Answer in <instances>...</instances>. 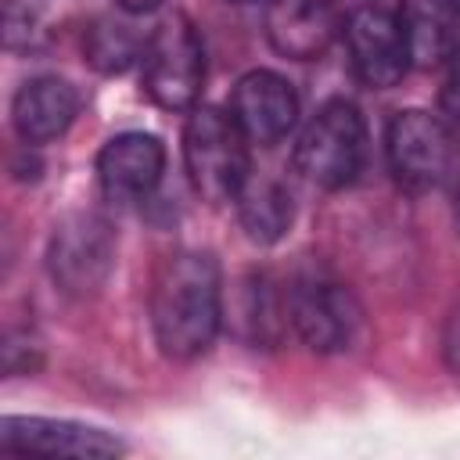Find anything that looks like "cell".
Instances as JSON below:
<instances>
[{
    "label": "cell",
    "mask_w": 460,
    "mask_h": 460,
    "mask_svg": "<svg viewBox=\"0 0 460 460\" xmlns=\"http://www.w3.org/2000/svg\"><path fill=\"white\" fill-rule=\"evenodd\" d=\"M61 0H4V47L14 54L43 50L54 36Z\"/></svg>",
    "instance_id": "ac0fdd59"
},
{
    "label": "cell",
    "mask_w": 460,
    "mask_h": 460,
    "mask_svg": "<svg viewBox=\"0 0 460 460\" xmlns=\"http://www.w3.org/2000/svg\"><path fill=\"white\" fill-rule=\"evenodd\" d=\"M234 4H255V0H234Z\"/></svg>",
    "instance_id": "7402d4cb"
},
{
    "label": "cell",
    "mask_w": 460,
    "mask_h": 460,
    "mask_svg": "<svg viewBox=\"0 0 460 460\" xmlns=\"http://www.w3.org/2000/svg\"><path fill=\"white\" fill-rule=\"evenodd\" d=\"M385 155L395 183L410 194H424L435 190L453 165V133L438 115L406 108L388 122Z\"/></svg>",
    "instance_id": "8992f818"
},
{
    "label": "cell",
    "mask_w": 460,
    "mask_h": 460,
    "mask_svg": "<svg viewBox=\"0 0 460 460\" xmlns=\"http://www.w3.org/2000/svg\"><path fill=\"white\" fill-rule=\"evenodd\" d=\"M147 40L151 36H144L129 18L101 14L83 32V54H86L90 68H97L104 75H119V72L133 68L137 61H144Z\"/></svg>",
    "instance_id": "2e32d148"
},
{
    "label": "cell",
    "mask_w": 460,
    "mask_h": 460,
    "mask_svg": "<svg viewBox=\"0 0 460 460\" xmlns=\"http://www.w3.org/2000/svg\"><path fill=\"white\" fill-rule=\"evenodd\" d=\"M288 320L313 352H341L359 327V305L349 288L327 277H302L288 291Z\"/></svg>",
    "instance_id": "52a82bcc"
},
{
    "label": "cell",
    "mask_w": 460,
    "mask_h": 460,
    "mask_svg": "<svg viewBox=\"0 0 460 460\" xmlns=\"http://www.w3.org/2000/svg\"><path fill=\"white\" fill-rule=\"evenodd\" d=\"M75 115H79V93L68 79L58 75H36L22 83L11 101V126L25 147H40L65 137Z\"/></svg>",
    "instance_id": "4fadbf2b"
},
{
    "label": "cell",
    "mask_w": 460,
    "mask_h": 460,
    "mask_svg": "<svg viewBox=\"0 0 460 460\" xmlns=\"http://www.w3.org/2000/svg\"><path fill=\"white\" fill-rule=\"evenodd\" d=\"M399 22L406 32L410 65L431 68L453 58L460 32H456V11L446 0H406Z\"/></svg>",
    "instance_id": "5bb4252c"
},
{
    "label": "cell",
    "mask_w": 460,
    "mask_h": 460,
    "mask_svg": "<svg viewBox=\"0 0 460 460\" xmlns=\"http://www.w3.org/2000/svg\"><path fill=\"white\" fill-rule=\"evenodd\" d=\"M446 4H449V7H453V11L460 14V0H446Z\"/></svg>",
    "instance_id": "44dd1931"
},
{
    "label": "cell",
    "mask_w": 460,
    "mask_h": 460,
    "mask_svg": "<svg viewBox=\"0 0 460 460\" xmlns=\"http://www.w3.org/2000/svg\"><path fill=\"white\" fill-rule=\"evenodd\" d=\"M288 316V298L277 295V284L266 273H255L241 284V305H237V323L248 341L255 345H277L280 327Z\"/></svg>",
    "instance_id": "e0dca14e"
},
{
    "label": "cell",
    "mask_w": 460,
    "mask_h": 460,
    "mask_svg": "<svg viewBox=\"0 0 460 460\" xmlns=\"http://www.w3.org/2000/svg\"><path fill=\"white\" fill-rule=\"evenodd\" d=\"M126 14H147V11H155L162 0H115Z\"/></svg>",
    "instance_id": "ffe728a7"
},
{
    "label": "cell",
    "mask_w": 460,
    "mask_h": 460,
    "mask_svg": "<svg viewBox=\"0 0 460 460\" xmlns=\"http://www.w3.org/2000/svg\"><path fill=\"white\" fill-rule=\"evenodd\" d=\"M205 86V43L187 14H169L144 50V93L165 111H190Z\"/></svg>",
    "instance_id": "5b68a950"
},
{
    "label": "cell",
    "mask_w": 460,
    "mask_h": 460,
    "mask_svg": "<svg viewBox=\"0 0 460 460\" xmlns=\"http://www.w3.org/2000/svg\"><path fill=\"white\" fill-rule=\"evenodd\" d=\"M183 169L190 187L208 205H226L244 187L248 165V137L237 129L234 115L212 104H194L183 122Z\"/></svg>",
    "instance_id": "7a4b0ae2"
},
{
    "label": "cell",
    "mask_w": 460,
    "mask_h": 460,
    "mask_svg": "<svg viewBox=\"0 0 460 460\" xmlns=\"http://www.w3.org/2000/svg\"><path fill=\"white\" fill-rule=\"evenodd\" d=\"M165 172V144L155 133H119L97 151V183L101 194L115 205L147 201Z\"/></svg>",
    "instance_id": "9c48e42d"
},
{
    "label": "cell",
    "mask_w": 460,
    "mask_h": 460,
    "mask_svg": "<svg viewBox=\"0 0 460 460\" xmlns=\"http://www.w3.org/2000/svg\"><path fill=\"white\" fill-rule=\"evenodd\" d=\"M223 323V277L212 252H172L151 284V331L169 359H198Z\"/></svg>",
    "instance_id": "6da1fadb"
},
{
    "label": "cell",
    "mask_w": 460,
    "mask_h": 460,
    "mask_svg": "<svg viewBox=\"0 0 460 460\" xmlns=\"http://www.w3.org/2000/svg\"><path fill=\"white\" fill-rule=\"evenodd\" d=\"M442 359H446V367L460 377V302L449 309L446 327H442Z\"/></svg>",
    "instance_id": "d6986e66"
},
{
    "label": "cell",
    "mask_w": 460,
    "mask_h": 460,
    "mask_svg": "<svg viewBox=\"0 0 460 460\" xmlns=\"http://www.w3.org/2000/svg\"><path fill=\"white\" fill-rule=\"evenodd\" d=\"M119 237L101 212H68L47 241V273L68 298L97 295L115 270Z\"/></svg>",
    "instance_id": "277c9868"
},
{
    "label": "cell",
    "mask_w": 460,
    "mask_h": 460,
    "mask_svg": "<svg viewBox=\"0 0 460 460\" xmlns=\"http://www.w3.org/2000/svg\"><path fill=\"white\" fill-rule=\"evenodd\" d=\"M230 115L248 144L273 147L291 133L298 119L295 86L270 68H252L230 90Z\"/></svg>",
    "instance_id": "30bf717a"
},
{
    "label": "cell",
    "mask_w": 460,
    "mask_h": 460,
    "mask_svg": "<svg viewBox=\"0 0 460 460\" xmlns=\"http://www.w3.org/2000/svg\"><path fill=\"white\" fill-rule=\"evenodd\" d=\"M367 155V126L352 101L334 97L316 108L295 140V172L323 190H338L356 180Z\"/></svg>",
    "instance_id": "3957f363"
},
{
    "label": "cell",
    "mask_w": 460,
    "mask_h": 460,
    "mask_svg": "<svg viewBox=\"0 0 460 460\" xmlns=\"http://www.w3.org/2000/svg\"><path fill=\"white\" fill-rule=\"evenodd\" d=\"M338 29H345L338 0H266V36L284 58H320L334 43Z\"/></svg>",
    "instance_id": "7c38bea8"
},
{
    "label": "cell",
    "mask_w": 460,
    "mask_h": 460,
    "mask_svg": "<svg viewBox=\"0 0 460 460\" xmlns=\"http://www.w3.org/2000/svg\"><path fill=\"white\" fill-rule=\"evenodd\" d=\"M0 446L7 453H47V456H119L126 442L115 435L54 417H4Z\"/></svg>",
    "instance_id": "8fae6325"
},
{
    "label": "cell",
    "mask_w": 460,
    "mask_h": 460,
    "mask_svg": "<svg viewBox=\"0 0 460 460\" xmlns=\"http://www.w3.org/2000/svg\"><path fill=\"white\" fill-rule=\"evenodd\" d=\"M345 47H349V61L359 83L374 90L395 86L410 68L406 32L395 11H385V7L352 11L345 22Z\"/></svg>",
    "instance_id": "ba28073f"
},
{
    "label": "cell",
    "mask_w": 460,
    "mask_h": 460,
    "mask_svg": "<svg viewBox=\"0 0 460 460\" xmlns=\"http://www.w3.org/2000/svg\"><path fill=\"white\" fill-rule=\"evenodd\" d=\"M234 205H237L241 230H244L248 241H255V244H277V241L288 234L291 216H295L291 194L284 190V183L273 180V176H262V172H259V176L248 172V180H244V187L237 190Z\"/></svg>",
    "instance_id": "9a60e30c"
}]
</instances>
